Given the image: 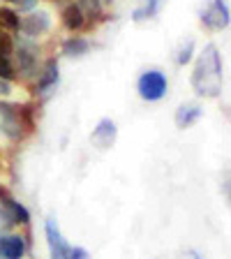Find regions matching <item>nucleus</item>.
I'll list each match as a JSON object with an SVG mask.
<instances>
[{
  "instance_id": "obj_10",
  "label": "nucleus",
  "mask_w": 231,
  "mask_h": 259,
  "mask_svg": "<svg viewBox=\"0 0 231 259\" xmlns=\"http://www.w3.org/2000/svg\"><path fill=\"white\" fill-rule=\"evenodd\" d=\"M0 206L10 213V218L14 220V225H19V227L30 225V210H28L19 199H14V197H10V194H5V197L0 199Z\"/></svg>"
},
{
  "instance_id": "obj_7",
  "label": "nucleus",
  "mask_w": 231,
  "mask_h": 259,
  "mask_svg": "<svg viewBox=\"0 0 231 259\" xmlns=\"http://www.w3.org/2000/svg\"><path fill=\"white\" fill-rule=\"evenodd\" d=\"M116 137H118V127L113 123L111 118H102L100 123L95 125L90 135V144L100 151H109L113 144H116Z\"/></svg>"
},
{
  "instance_id": "obj_15",
  "label": "nucleus",
  "mask_w": 231,
  "mask_h": 259,
  "mask_svg": "<svg viewBox=\"0 0 231 259\" xmlns=\"http://www.w3.org/2000/svg\"><path fill=\"white\" fill-rule=\"evenodd\" d=\"M162 5H164V0H148L141 10H134V21H144V19H153V16L160 14Z\"/></svg>"
},
{
  "instance_id": "obj_5",
  "label": "nucleus",
  "mask_w": 231,
  "mask_h": 259,
  "mask_svg": "<svg viewBox=\"0 0 231 259\" xmlns=\"http://www.w3.org/2000/svg\"><path fill=\"white\" fill-rule=\"evenodd\" d=\"M44 238H47L49 259H70L72 248H70V243L65 241L56 218H47V222H44Z\"/></svg>"
},
{
  "instance_id": "obj_2",
  "label": "nucleus",
  "mask_w": 231,
  "mask_h": 259,
  "mask_svg": "<svg viewBox=\"0 0 231 259\" xmlns=\"http://www.w3.org/2000/svg\"><path fill=\"white\" fill-rule=\"evenodd\" d=\"M0 132L10 141H21L32 132V116L26 107L12 102H0Z\"/></svg>"
},
{
  "instance_id": "obj_11",
  "label": "nucleus",
  "mask_w": 231,
  "mask_h": 259,
  "mask_svg": "<svg viewBox=\"0 0 231 259\" xmlns=\"http://www.w3.org/2000/svg\"><path fill=\"white\" fill-rule=\"evenodd\" d=\"M58 63H56L54 58L47 60L42 67V72L37 74V95H47L51 88H56V83H58Z\"/></svg>"
},
{
  "instance_id": "obj_14",
  "label": "nucleus",
  "mask_w": 231,
  "mask_h": 259,
  "mask_svg": "<svg viewBox=\"0 0 231 259\" xmlns=\"http://www.w3.org/2000/svg\"><path fill=\"white\" fill-rule=\"evenodd\" d=\"M88 49H90L88 39H83V37H70V39H65V44H63V56L79 58V56H86L88 54Z\"/></svg>"
},
{
  "instance_id": "obj_9",
  "label": "nucleus",
  "mask_w": 231,
  "mask_h": 259,
  "mask_svg": "<svg viewBox=\"0 0 231 259\" xmlns=\"http://www.w3.org/2000/svg\"><path fill=\"white\" fill-rule=\"evenodd\" d=\"M51 28V14L49 12H30L26 19H21V30L28 37H39Z\"/></svg>"
},
{
  "instance_id": "obj_18",
  "label": "nucleus",
  "mask_w": 231,
  "mask_h": 259,
  "mask_svg": "<svg viewBox=\"0 0 231 259\" xmlns=\"http://www.w3.org/2000/svg\"><path fill=\"white\" fill-rule=\"evenodd\" d=\"M192 51H194V42H192V39H188V44H183V47H180V51H178L176 63L178 65H188L190 60H192Z\"/></svg>"
},
{
  "instance_id": "obj_19",
  "label": "nucleus",
  "mask_w": 231,
  "mask_h": 259,
  "mask_svg": "<svg viewBox=\"0 0 231 259\" xmlns=\"http://www.w3.org/2000/svg\"><path fill=\"white\" fill-rule=\"evenodd\" d=\"M14 3L21 12H32L35 7H37V0H14Z\"/></svg>"
},
{
  "instance_id": "obj_12",
  "label": "nucleus",
  "mask_w": 231,
  "mask_h": 259,
  "mask_svg": "<svg viewBox=\"0 0 231 259\" xmlns=\"http://www.w3.org/2000/svg\"><path fill=\"white\" fill-rule=\"evenodd\" d=\"M201 107L199 104H180L178 107V111H176V125L180 130H185V127H190V125H194L197 120L201 118Z\"/></svg>"
},
{
  "instance_id": "obj_8",
  "label": "nucleus",
  "mask_w": 231,
  "mask_h": 259,
  "mask_svg": "<svg viewBox=\"0 0 231 259\" xmlns=\"http://www.w3.org/2000/svg\"><path fill=\"white\" fill-rule=\"evenodd\" d=\"M26 252V236H21V234H3L0 236V259H23Z\"/></svg>"
},
{
  "instance_id": "obj_4",
  "label": "nucleus",
  "mask_w": 231,
  "mask_h": 259,
  "mask_svg": "<svg viewBox=\"0 0 231 259\" xmlns=\"http://www.w3.org/2000/svg\"><path fill=\"white\" fill-rule=\"evenodd\" d=\"M16 51V67L23 76H35L37 72V63H39V49L37 44L28 37H19L14 44Z\"/></svg>"
},
{
  "instance_id": "obj_3",
  "label": "nucleus",
  "mask_w": 231,
  "mask_h": 259,
  "mask_svg": "<svg viewBox=\"0 0 231 259\" xmlns=\"http://www.w3.org/2000/svg\"><path fill=\"white\" fill-rule=\"evenodd\" d=\"M167 86H169L167 74L160 70H146L139 76V81H136V91H139L141 100H146V102L162 100V97L167 95Z\"/></svg>"
},
{
  "instance_id": "obj_22",
  "label": "nucleus",
  "mask_w": 231,
  "mask_h": 259,
  "mask_svg": "<svg viewBox=\"0 0 231 259\" xmlns=\"http://www.w3.org/2000/svg\"><path fill=\"white\" fill-rule=\"evenodd\" d=\"M222 190H224V194H226V199L231 201V178H226L224 181V185H222Z\"/></svg>"
},
{
  "instance_id": "obj_6",
  "label": "nucleus",
  "mask_w": 231,
  "mask_h": 259,
  "mask_svg": "<svg viewBox=\"0 0 231 259\" xmlns=\"http://www.w3.org/2000/svg\"><path fill=\"white\" fill-rule=\"evenodd\" d=\"M201 23L208 30H224L231 23V12L224 0H210L208 7L201 12Z\"/></svg>"
},
{
  "instance_id": "obj_21",
  "label": "nucleus",
  "mask_w": 231,
  "mask_h": 259,
  "mask_svg": "<svg viewBox=\"0 0 231 259\" xmlns=\"http://www.w3.org/2000/svg\"><path fill=\"white\" fill-rule=\"evenodd\" d=\"M0 95H12V81L0 79Z\"/></svg>"
},
{
  "instance_id": "obj_23",
  "label": "nucleus",
  "mask_w": 231,
  "mask_h": 259,
  "mask_svg": "<svg viewBox=\"0 0 231 259\" xmlns=\"http://www.w3.org/2000/svg\"><path fill=\"white\" fill-rule=\"evenodd\" d=\"M190 257H192V259H204L199 252H197V250H190Z\"/></svg>"
},
{
  "instance_id": "obj_13",
  "label": "nucleus",
  "mask_w": 231,
  "mask_h": 259,
  "mask_svg": "<svg viewBox=\"0 0 231 259\" xmlns=\"http://www.w3.org/2000/svg\"><path fill=\"white\" fill-rule=\"evenodd\" d=\"M63 23L67 30H81L83 23H86V14L79 5H67L63 12Z\"/></svg>"
},
{
  "instance_id": "obj_16",
  "label": "nucleus",
  "mask_w": 231,
  "mask_h": 259,
  "mask_svg": "<svg viewBox=\"0 0 231 259\" xmlns=\"http://www.w3.org/2000/svg\"><path fill=\"white\" fill-rule=\"evenodd\" d=\"M0 23L5 28H10V30H21V19H19V14H16L14 10H0Z\"/></svg>"
},
{
  "instance_id": "obj_17",
  "label": "nucleus",
  "mask_w": 231,
  "mask_h": 259,
  "mask_svg": "<svg viewBox=\"0 0 231 259\" xmlns=\"http://www.w3.org/2000/svg\"><path fill=\"white\" fill-rule=\"evenodd\" d=\"M14 65H12V60H10V54H3L0 51V79H7V81H12L14 79Z\"/></svg>"
},
{
  "instance_id": "obj_20",
  "label": "nucleus",
  "mask_w": 231,
  "mask_h": 259,
  "mask_svg": "<svg viewBox=\"0 0 231 259\" xmlns=\"http://www.w3.org/2000/svg\"><path fill=\"white\" fill-rule=\"evenodd\" d=\"M70 259H90V254H88L86 248H81V245H74V248H72Z\"/></svg>"
},
{
  "instance_id": "obj_1",
  "label": "nucleus",
  "mask_w": 231,
  "mask_h": 259,
  "mask_svg": "<svg viewBox=\"0 0 231 259\" xmlns=\"http://www.w3.org/2000/svg\"><path fill=\"white\" fill-rule=\"evenodd\" d=\"M192 88L201 97H217L222 93V60L215 44L201 51L192 72Z\"/></svg>"
}]
</instances>
